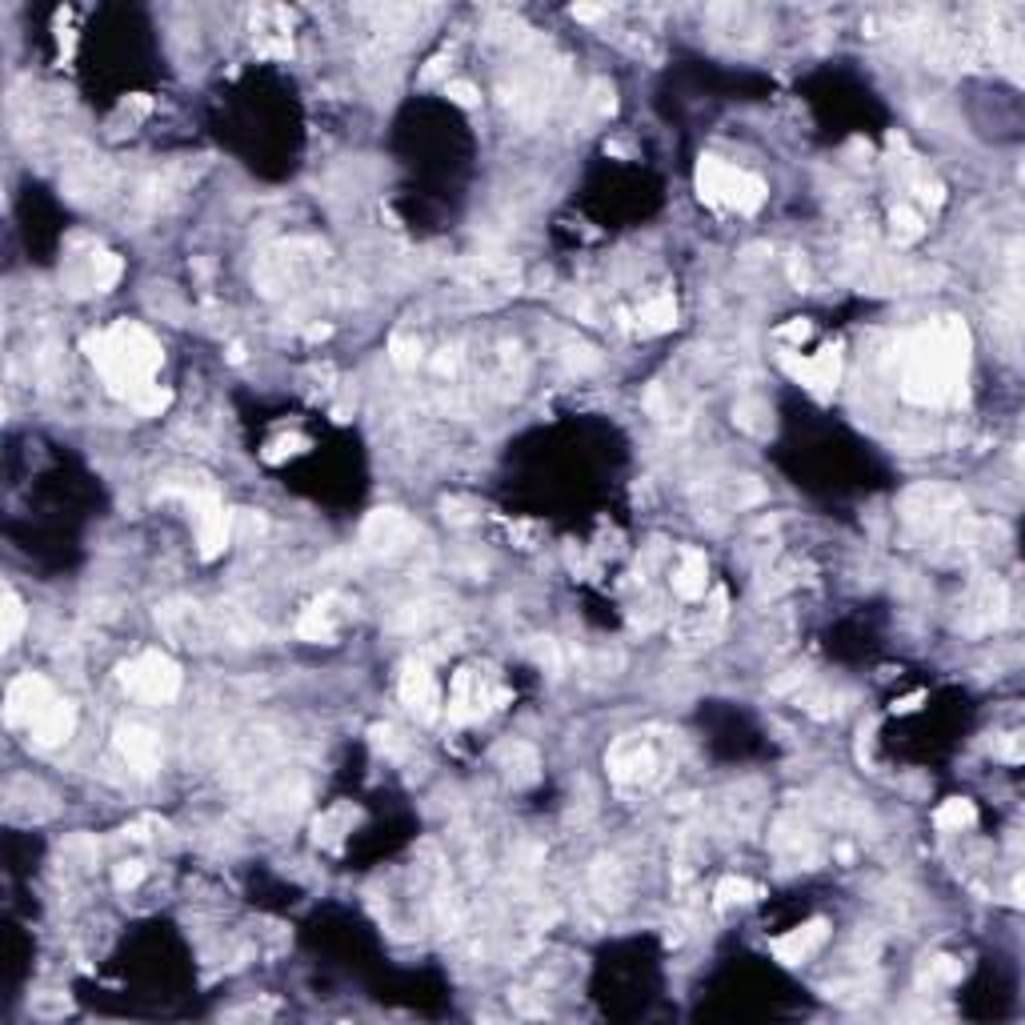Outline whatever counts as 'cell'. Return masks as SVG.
<instances>
[{"instance_id":"cell-2","label":"cell","mask_w":1025,"mask_h":1025,"mask_svg":"<svg viewBox=\"0 0 1025 1025\" xmlns=\"http://www.w3.org/2000/svg\"><path fill=\"white\" fill-rule=\"evenodd\" d=\"M84 349H89L96 369L105 373V381L113 384V393L128 396V401H137L140 393H149L152 377L161 369V345L152 341L149 329L128 325V321L89 337Z\"/></svg>"},{"instance_id":"cell-14","label":"cell","mask_w":1025,"mask_h":1025,"mask_svg":"<svg viewBox=\"0 0 1025 1025\" xmlns=\"http://www.w3.org/2000/svg\"><path fill=\"white\" fill-rule=\"evenodd\" d=\"M793 373L805 377V384H809L814 393H821V396L833 393V389H838V377H841V353L829 345V349L814 353L809 361L793 365Z\"/></svg>"},{"instance_id":"cell-17","label":"cell","mask_w":1025,"mask_h":1025,"mask_svg":"<svg viewBox=\"0 0 1025 1025\" xmlns=\"http://www.w3.org/2000/svg\"><path fill=\"white\" fill-rule=\"evenodd\" d=\"M120 273H125V265H120L117 253H93L89 265H84V289L108 292L120 280Z\"/></svg>"},{"instance_id":"cell-12","label":"cell","mask_w":1025,"mask_h":1025,"mask_svg":"<svg viewBox=\"0 0 1025 1025\" xmlns=\"http://www.w3.org/2000/svg\"><path fill=\"white\" fill-rule=\"evenodd\" d=\"M72 722H77V717H72V705L57 698L33 725H28V737H33L36 746L53 749V746H60V741H69L72 737Z\"/></svg>"},{"instance_id":"cell-8","label":"cell","mask_w":1025,"mask_h":1025,"mask_svg":"<svg viewBox=\"0 0 1025 1025\" xmlns=\"http://www.w3.org/2000/svg\"><path fill=\"white\" fill-rule=\"evenodd\" d=\"M826 937H829V925L821 918H814V921H805V925H797V930H790L785 937H778V942H773V954H778V961H785V966H797V961H805L814 949H821Z\"/></svg>"},{"instance_id":"cell-19","label":"cell","mask_w":1025,"mask_h":1025,"mask_svg":"<svg viewBox=\"0 0 1025 1025\" xmlns=\"http://www.w3.org/2000/svg\"><path fill=\"white\" fill-rule=\"evenodd\" d=\"M21 630H24V601L12 594V589H4V609H0V645H4V649L16 645Z\"/></svg>"},{"instance_id":"cell-23","label":"cell","mask_w":1025,"mask_h":1025,"mask_svg":"<svg viewBox=\"0 0 1025 1025\" xmlns=\"http://www.w3.org/2000/svg\"><path fill=\"white\" fill-rule=\"evenodd\" d=\"M509 773L512 778H521V781H529L537 773V753L529 746H512L509 749Z\"/></svg>"},{"instance_id":"cell-18","label":"cell","mask_w":1025,"mask_h":1025,"mask_svg":"<svg viewBox=\"0 0 1025 1025\" xmlns=\"http://www.w3.org/2000/svg\"><path fill=\"white\" fill-rule=\"evenodd\" d=\"M677 321V304L669 292H661V297H653L649 304H641V329H649V333H661V329H673Z\"/></svg>"},{"instance_id":"cell-1","label":"cell","mask_w":1025,"mask_h":1025,"mask_svg":"<svg viewBox=\"0 0 1025 1025\" xmlns=\"http://www.w3.org/2000/svg\"><path fill=\"white\" fill-rule=\"evenodd\" d=\"M966 377V329L945 325L921 329L906 341L901 357V393L921 405H937L957 393V381Z\"/></svg>"},{"instance_id":"cell-27","label":"cell","mask_w":1025,"mask_h":1025,"mask_svg":"<svg viewBox=\"0 0 1025 1025\" xmlns=\"http://www.w3.org/2000/svg\"><path fill=\"white\" fill-rule=\"evenodd\" d=\"M778 337L781 341H805V337H809V325H785Z\"/></svg>"},{"instance_id":"cell-11","label":"cell","mask_w":1025,"mask_h":1025,"mask_svg":"<svg viewBox=\"0 0 1025 1025\" xmlns=\"http://www.w3.org/2000/svg\"><path fill=\"white\" fill-rule=\"evenodd\" d=\"M485 705H490V693L481 686V677L473 673V669L457 673L453 698H449V717H453V722H473V717L485 713Z\"/></svg>"},{"instance_id":"cell-3","label":"cell","mask_w":1025,"mask_h":1025,"mask_svg":"<svg viewBox=\"0 0 1025 1025\" xmlns=\"http://www.w3.org/2000/svg\"><path fill=\"white\" fill-rule=\"evenodd\" d=\"M698 193L710 205H725L737 212H758L765 205V181L737 164H725L722 157H701L698 164Z\"/></svg>"},{"instance_id":"cell-15","label":"cell","mask_w":1025,"mask_h":1025,"mask_svg":"<svg viewBox=\"0 0 1025 1025\" xmlns=\"http://www.w3.org/2000/svg\"><path fill=\"white\" fill-rule=\"evenodd\" d=\"M705 585H710V565H705V557H701L698 549H686V553H681V561H677V569H673L677 597L698 601V597L705 594Z\"/></svg>"},{"instance_id":"cell-6","label":"cell","mask_w":1025,"mask_h":1025,"mask_svg":"<svg viewBox=\"0 0 1025 1025\" xmlns=\"http://www.w3.org/2000/svg\"><path fill=\"white\" fill-rule=\"evenodd\" d=\"M193 509H197V541H200V557L212 561L217 553H221L229 541H233V525H237V512L224 509L212 493H205V497H197L193 502Z\"/></svg>"},{"instance_id":"cell-20","label":"cell","mask_w":1025,"mask_h":1025,"mask_svg":"<svg viewBox=\"0 0 1025 1025\" xmlns=\"http://www.w3.org/2000/svg\"><path fill=\"white\" fill-rule=\"evenodd\" d=\"M933 821H937V829H969L978 821V809H974V802H966V797H954V802H945L942 809L933 814Z\"/></svg>"},{"instance_id":"cell-13","label":"cell","mask_w":1025,"mask_h":1025,"mask_svg":"<svg viewBox=\"0 0 1025 1025\" xmlns=\"http://www.w3.org/2000/svg\"><path fill=\"white\" fill-rule=\"evenodd\" d=\"M653 749L649 746H641V741H621L613 753H609V769H613V778L618 781H645V778H653Z\"/></svg>"},{"instance_id":"cell-24","label":"cell","mask_w":1025,"mask_h":1025,"mask_svg":"<svg viewBox=\"0 0 1025 1025\" xmlns=\"http://www.w3.org/2000/svg\"><path fill=\"white\" fill-rule=\"evenodd\" d=\"M925 978L930 981H957L961 978V961H954V957H933L930 969H925Z\"/></svg>"},{"instance_id":"cell-9","label":"cell","mask_w":1025,"mask_h":1025,"mask_svg":"<svg viewBox=\"0 0 1025 1025\" xmlns=\"http://www.w3.org/2000/svg\"><path fill=\"white\" fill-rule=\"evenodd\" d=\"M117 749H120V758L133 769H140V773H152L157 761H161V746H157V737H152L145 725H120Z\"/></svg>"},{"instance_id":"cell-22","label":"cell","mask_w":1025,"mask_h":1025,"mask_svg":"<svg viewBox=\"0 0 1025 1025\" xmlns=\"http://www.w3.org/2000/svg\"><path fill=\"white\" fill-rule=\"evenodd\" d=\"M889 224H894V241L897 245H913V241H921V233H925V224H921V217L913 209H894V217H889Z\"/></svg>"},{"instance_id":"cell-7","label":"cell","mask_w":1025,"mask_h":1025,"mask_svg":"<svg viewBox=\"0 0 1025 1025\" xmlns=\"http://www.w3.org/2000/svg\"><path fill=\"white\" fill-rule=\"evenodd\" d=\"M413 521H408L405 512L396 509H377L369 521H365V545L377 549V553H396V549H405L408 541H413Z\"/></svg>"},{"instance_id":"cell-21","label":"cell","mask_w":1025,"mask_h":1025,"mask_svg":"<svg viewBox=\"0 0 1025 1025\" xmlns=\"http://www.w3.org/2000/svg\"><path fill=\"white\" fill-rule=\"evenodd\" d=\"M761 889L753 886V882H746V877H725L722 886H717V909H729V906H746V901H753Z\"/></svg>"},{"instance_id":"cell-25","label":"cell","mask_w":1025,"mask_h":1025,"mask_svg":"<svg viewBox=\"0 0 1025 1025\" xmlns=\"http://www.w3.org/2000/svg\"><path fill=\"white\" fill-rule=\"evenodd\" d=\"M445 93H449V101H453V105H461V108H473L481 101V93L469 81H449V84H445Z\"/></svg>"},{"instance_id":"cell-5","label":"cell","mask_w":1025,"mask_h":1025,"mask_svg":"<svg viewBox=\"0 0 1025 1025\" xmlns=\"http://www.w3.org/2000/svg\"><path fill=\"white\" fill-rule=\"evenodd\" d=\"M53 701H57V693H53V686H48L45 677H36V673L16 677L9 686V698H4V722L28 729Z\"/></svg>"},{"instance_id":"cell-26","label":"cell","mask_w":1025,"mask_h":1025,"mask_svg":"<svg viewBox=\"0 0 1025 1025\" xmlns=\"http://www.w3.org/2000/svg\"><path fill=\"white\" fill-rule=\"evenodd\" d=\"M140 877H145V865H140V862H125V865L117 869V889L137 886Z\"/></svg>"},{"instance_id":"cell-16","label":"cell","mask_w":1025,"mask_h":1025,"mask_svg":"<svg viewBox=\"0 0 1025 1025\" xmlns=\"http://www.w3.org/2000/svg\"><path fill=\"white\" fill-rule=\"evenodd\" d=\"M297 633H301L304 641H329L333 637V633H337V597H325V601H316V606L304 609Z\"/></svg>"},{"instance_id":"cell-10","label":"cell","mask_w":1025,"mask_h":1025,"mask_svg":"<svg viewBox=\"0 0 1025 1025\" xmlns=\"http://www.w3.org/2000/svg\"><path fill=\"white\" fill-rule=\"evenodd\" d=\"M401 701H405L413 713H421V717H433V713H437V681H433L425 661L408 665L405 673H401Z\"/></svg>"},{"instance_id":"cell-4","label":"cell","mask_w":1025,"mask_h":1025,"mask_svg":"<svg viewBox=\"0 0 1025 1025\" xmlns=\"http://www.w3.org/2000/svg\"><path fill=\"white\" fill-rule=\"evenodd\" d=\"M120 686H125L128 698L149 701V705H161V701H173L176 689H181V669L169 653H140L128 665H120Z\"/></svg>"}]
</instances>
